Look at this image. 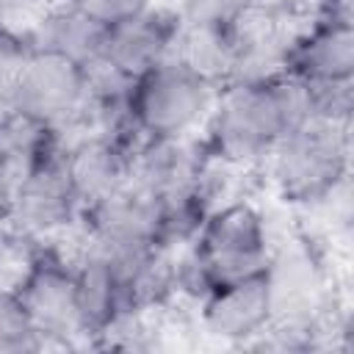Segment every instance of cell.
I'll use <instances>...</instances> for the list:
<instances>
[{"label":"cell","mask_w":354,"mask_h":354,"mask_svg":"<svg viewBox=\"0 0 354 354\" xmlns=\"http://www.w3.org/2000/svg\"><path fill=\"white\" fill-rule=\"evenodd\" d=\"M307 119H313L310 83L282 72L263 83L218 88L202 138L216 158L257 171L274 144Z\"/></svg>","instance_id":"1"},{"label":"cell","mask_w":354,"mask_h":354,"mask_svg":"<svg viewBox=\"0 0 354 354\" xmlns=\"http://www.w3.org/2000/svg\"><path fill=\"white\" fill-rule=\"evenodd\" d=\"M257 174L288 207H301L351 180V122L313 116L285 133Z\"/></svg>","instance_id":"3"},{"label":"cell","mask_w":354,"mask_h":354,"mask_svg":"<svg viewBox=\"0 0 354 354\" xmlns=\"http://www.w3.org/2000/svg\"><path fill=\"white\" fill-rule=\"evenodd\" d=\"M80 102H83V64L64 58L58 53L30 47L0 108H17L33 113L61 130L77 113Z\"/></svg>","instance_id":"9"},{"label":"cell","mask_w":354,"mask_h":354,"mask_svg":"<svg viewBox=\"0 0 354 354\" xmlns=\"http://www.w3.org/2000/svg\"><path fill=\"white\" fill-rule=\"evenodd\" d=\"M315 19L354 25V0H315Z\"/></svg>","instance_id":"21"},{"label":"cell","mask_w":354,"mask_h":354,"mask_svg":"<svg viewBox=\"0 0 354 354\" xmlns=\"http://www.w3.org/2000/svg\"><path fill=\"white\" fill-rule=\"evenodd\" d=\"M207 158H210V149L202 133L141 138L130 152V183L158 196L166 207L196 205L194 194Z\"/></svg>","instance_id":"8"},{"label":"cell","mask_w":354,"mask_h":354,"mask_svg":"<svg viewBox=\"0 0 354 354\" xmlns=\"http://www.w3.org/2000/svg\"><path fill=\"white\" fill-rule=\"evenodd\" d=\"M218 86L177 61H163L136 77L130 91V122L138 138L202 133Z\"/></svg>","instance_id":"4"},{"label":"cell","mask_w":354,"mask_h":354,"mask_svg":"<svg viewBox=\"0 0 354 354\" xmlns=\"http://www.w3.org/2000/svg\"><path fill=\"white\" fill-rule=\"evenodd\" d=\"M171 61L202 75L213 86L224 88L232 66V33L230 28H202L177 19V33L171 44Z\"/></svg>","instance_id":"16"},{"label":"cell","mask_w":354,"mask_h":354,"mask_svg":"<svg viewBox=\"0 0 354 354\" xmlns=\"http://www.w3.org/2000/svg\"><path fill=\"white\" fill-rule=\"evenodd\" d=\"M268 257L271 232L266 207L249 196L221 202L205 213L194 238L180 246V299L194 304L213 285L260 274Z\"/></svg>","instance_id":"2"},{"label":"cell","mask_w":354,"mask_h":354,"mask_svg":"<svg viewBox=\"0 0 354 354\" xmlns=\"http://www.w3.org/2000/svg\"><path fill=\"white\" fill-rule=\"evenodd\" d=\"M14 290L30 315V324L41 340V351L88 346L75 266L55 243L39 246L33 263Z\"/></svg>","instance_id":"5"},{"label":"cell","mask_w":354,"mask_h":354,"mask_svg":"<svg viewBox=\"0 0 354 354\" xmlns=\"http://www.w3.org/2000/svg\"><path fill=\"white\" fill-rule=\"evenodd\" d=\"M133 147L111 136H80L61 147V160L80 207H88L130 180Z\"/></svg>","instance_id":"12"},{"label":"cell","mask_w":354,"mask_h":354,"mask_svg":"<svg viewBox=\"0 0 354 354\" xmlns=\"http://www.w3.org/2000/svg\"><path fill=\"white\" fill-rule=\"evenodd\" d=\"M30 47L58 53L77 64H86L100 55L105 41V25L86 14L72 0L44 8L30 17V25L22 28Z\"/></svg>","instance_id":"15"},{"label":"cell","mask_w":354,"mask_h":354,"mask_svg":"<svg viewBox=\"0 0 354 354\" xmlns=\"http://www.w3.org/2000/svg\"><path fill=\"white\" fill-rule=\"evenodd\" d=\"M28 53H30V41L25 30L11 22H0V102L8 94L11 83L17 80Z\"/></svg>","instance_id":"19"},{"label":"cell","mask_w":354,"mask_h":354,"mask_svg":"<svg viewBox=\"0 0 354 354\" xmlns=\"http://www.w3.org/2000/svg\"><path fill=\"white\" fill-rule=\"evenodd\" d=\"M257 0H174L171 11L185 25L232 28Z\"/></svg>","instance_id":"18"},{"label":"cell","mask_w":354,"mask_h":354,"mask_svg":"<svg viewBox=\"0 0 354 354\" xmlns=\"http://www.w3.org/2000/svg\"><path fill=\"white\" fill-rule=\"evenodd\" d=\"M61 147L55 124L17 108H0V210L11 188Z\"/></svg>","instance_id":"13"},{"label":"cell","mask_w":354,"mask_h":354,"mask_svg":"<svg viewBox=\"0 0 354 354\" xmlns=\"http://www.w3.org/2000/svg\"><path fill=\"white\" fill-rule=\"evenodd\" d=\"M80 202L66 177L61 152L30 169L8 194L0 210V224L39 243L58 241L80 221Z\"/></svg>","instance_id":"6"},{"label":"cell","mask_w":354,"mask_h":354,"mask_svg":"<svg viewBox=\"0 0 354 354\" xmlns=\"http://www.w3.org/2000/svg\"><path fill=\"white\" fill-rule=\"evenodd\" d=\"M41 351V340L14 288H0V354Z\"/></svg>","instance_id":"17"},{"label":"cell","mask_w":354,"mask_h":354,"mask_svg":"<svg viewBox=\"0 0 354 354\" xmlns=\"http://www.w3.org/2000/svg\"><path fill=\"white\" fill-rule=\"evenodd\" d=\"M174 33H177V14L171 11V6L155 3L138 17L108 25L100 55L136 80L152 66L171 58Z\"/></svg>","instance_id":"11"},{"label":"cell","mask_w":354,"mask_h":354,"mask_svg":"<svg viewBox=\"0 0 354 354\" xmlns=\"http://www.w3.org/2000/svg\"><path fill=\"white\" fill-rule=\"evenodd\" d=\"M0 271H3V243H0Z\"/></svg>","instance_id":"23"},{"label":"cell","mask_w":354,"mask_h":354,"mask_svg":"<svg viewBox=\"0 0 354 354\" xmlns=\"http://www.w3.org/2000/svg\"><path fill=\"white\" fill-rule=\"evenodd\" d=\"M169 207L136 183H124L105 199L83 207L77 230L86 241L105 249H149L166 243Z\"/></svg>","instance_id":"7"},{"label":"cell","mask_w":354,"mask_h":354,"mask_svg":"<svg viewBox=\"0 0 354 354\" xmlns=\"http://www.w3.org/2000/svg\"><path fill=\"white\" fill-rule=\"evenodd\" d=\"M288 72L304 83L354 80V25L313 19L290 44Z\"/></svg>","instance_id":"14"},{"label":"cell","mask_w":354,"mask_h":354,"mask_svg":"<svg viewBox=\"0 0 354 354\" xmlns=\"http://www.w3.org/2000/svg\"><path fill=\"white\" fill-rule=\"evenodd\" d=\"M194 321L202 337L243 348L271 321V290L266 271L213 285L194 301Z\"/></svg>","instance_id":"10"},{"label":"cell","mask_w":354,"mask_h":354,"mask_svg":"<svg viewBox=\"0 0 354 354\" xmlns=\"http://www.w3.org/2000/svg\"><path fill=\"white\" fill-rule=\"evenodd\" d=\"M19 3H22V8L30 11V17H33V14H39V11H44V8H53V6H61V3H66V0H19Z\"/></svg>","instance_id":"22"},{"label":"cell","mask_w":354,"mask_h":354,"mask_svg":"<svg viewBox=\"0 0 354 354\" xmlns=\"http://www.w3.org/2000/svg\"><path fill=\"white\" fill-rule=\"evenodd\" d=\"M72 3L80 6L86 14H91L97 22H102L108 28V25H116V22L144 14L158 0H72Z\"/></svg>","instance_id":"20"}]
</instances>
